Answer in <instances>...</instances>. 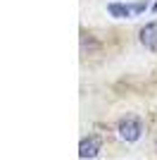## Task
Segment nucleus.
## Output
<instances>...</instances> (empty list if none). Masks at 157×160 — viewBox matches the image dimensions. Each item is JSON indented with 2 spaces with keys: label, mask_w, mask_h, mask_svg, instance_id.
I'll use <instances>...</instances> for the list:
<instances>
[{
  "label": "nucleus",
  "mask_w": 157,
  "mask_h": 160,
  "mask_svg": "<svg viewBox=\"0 0 157 160\" xmlns=\"http://www.w3.org/2000/svg\"><path fill=\"white\" fill-rule=\"evenodd\" d=\"M140 43L148 48H157V22H150L140 29Z\"/></svg>",
  "instance_id": "nucleus-3"
},
{
  "label": "nucleus",
  "mask_w": 157,
  "mask_h": 160,
  "mask_svg": "<svg viewBox=\"0 0 157 160\" xmlns=\"http://www.w3.org/2000/svg\"><path fill=\"white\" fill-rule=\"evenodd\" d=\"M140 132H143V124L138 117H124V120L119 122V134H121V139L133 143V141L140 139Z\"/></svg>",
  "instance_id": "nucleus-1"
},
{
  "label": "nucleus",
  "mask_w": 157,
  "mask_h": 160,
  "mask_svg": "<svg viewBox=\"0 0 157 160\" xmlns=\"http://www.w3.org/2000/svg\"><path fill=\"white\" fill-rule=\"evenodd\" d=\"M100 146H102L100 136H86L83 141H78V155L81 158H95L100 153Z\"/></svg>",
  "instance_id": "nucleus-2"
},
{
  "label": "nucleus",
  "mask_w": 157,
  "mask_h": 160,
  "mask_svg": "<svg viewBox=\"0 0 157 160\" xmlns=\"http://www.w3.org/2000/svg\"><path fill=\"white\" fill-rule=\"evenodd\" d=\"M129 5H121V2H112V5H107V12L112 14V17H129L131 10H126Z\"/></svg>",
  "instance_id": "nucleus-4"
}]
</instances>
